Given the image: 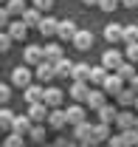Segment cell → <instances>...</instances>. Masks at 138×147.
Returning a JSON list of instances; mask_svg holds the SVG:
<instances>
[{"mask_svg":"<svg viewBox=\"0 0 138 147\" xmlns=\"http://www.w3.org/2000/svg\"><path fill=\"white\" fill-rule=\"evenodd\" d=\"M127 62V57H124V51H116V48H107L102 54V65L107 68V71H119L121 65Z\"/></svg>","mask_w":138,"mask_h":147,"instance_id":"6da1fadb","label":"cell"},{"mask_svg":"<svg viewBox=\"0 0 138 147\" xmlns=\"http://www.w3.org/2000/svg\"><path fill=\"white\" fill-rule=\"evenodd\" d=\"M102 142H110V125H93V144H102Z\"/></svg>","mask_w":138,"mask_h":147,"instance_id":"d4e9b609","label":"cell"},{"mask_svg":"<svg viewBox=\"0 0 138 147\" xmlns=\"http://www.w3.org/2000/svg\"><path fill=\"white\" fill-rule=\"evenodd\" d=\"M6 31L14 37V40H25V34H28V26H25V20L20 17V20H14V23L6 28Z\"/></svg>","mask_w":138,"mask_h":147,"instance_id":"7402d4cb","label":"cell"},{"mask_svg":"<svg viewBox=\"0 0 138 147\" xmlns=\"http://www.w3.org/2000/svg\"><path fill=\"white\" fill-rule=\"evenodd\" d=\"M31 76H34V74L28 71V65H17V68L11 71V85H17V88H28V85H31Z\"/></svg>","mask_w":138,"mask_h":147,"instance_id":"5b68a950","label":"cell"},{"mask_svg":"<svg viewBox=\"0 0 138 147\" xmlns=\"http://www.w3.org/2000/svg\"><path fill=\"white\" fill-rule=\"evenodd\" d=\"M23 62H25V65H40V62H45V48H42V45H25Z\"/></svg>","mask_w":138,"mask_h":147,"instance_id":"3957f363","label":"cell"},{"mask_svg":"<svg viewBox=\"0 0 138 147\" xmlns=\"http://www.w3.org/2000/svg\"><path fill=\"white\" fill-rule=\"evenodd\" d=\"M68 125V113L62 108H54L51 113H48V127H54V130H62Z\"/></svg>","mask_w":138,"mask_h":147,"instance_id":"30bf717a","label":"cell"},{"mask_svg":"<svg viewBox=\"0 0 138 147\" xmlns=\"http://www.w3.org/2000/svg\"><path fill=\"white\" fill-rule=\"evenodd\" d=\"M135 110H138V99H135Z\"/></svg>","mask_w":138,"mask_h":147,"instance_id":"bcb514c9","label":"cell"},{"mask_svg":"<svg viewBox=\"0 0 138 147\" xmlns=\"http://www.w3.org/2000/svg\"><path fill=\"white\" fill-rule=\"evenodd\" d=\"M107 105V91L104 88H90V96H87V108H93V110H99Z\"/></svg>","mask_w":138,"mask_h":147,"instance_id":"9c48e42d","label":"cell"},{"mask_svg":"<svg viewBox=\"0 0 138 147\" xmlns=\"http://www.w3.org/2000/svg\"><path fill=\"white\" fill-rule=\"evenodd\" d=\"M79 147H87V144H79Z\"/></svg>","mask_w":138,"mask_h":147,"instance_id":"c3c4849f","label":"cell"},{"mask_svg":"<svg viewBox=\"0 0 138 147\" xmlns=\"http://www.w3.org/2000/svg\"><path fill=\"white\" fill-rule=\"evenodd\" d=\"M68 96H73V102H87V96H90V88H87V82H73L70 85V93Z\"/></svg>","mask_w":138,"mask_h":147,"instance_id":"9a60e30c","label":"cell"},{"mask_svg":"<svg viewBox=\"0 0 138 147\" xmlns=\"http://www.w3.org/2000/svg\"><path fill=\"white\" fill-rule=\"evenodd\" d=\"M34 76L40 79V85H42V82H51L54 76H56V68H54V62H48V59H45V62H40Z\"/></svg>","mask_w":138,"mask_h":147,"instance_id":"7c38bea8","label":"cell"},{"mask_svg":"<svg viewBox=\"0 0 138 147\" xmlns=\"http://www.w3.org/2000/svg\"><path fill=\"white\" fill-rule=\"evenodd\" d=\"M65 113H68V125H82V122H85V108H82L79 102H76V105H68Z\"/></svg>","mask_w":138,"mask_h":147,"instance_id":"ac0fdd59","label":"cell"},{"mask_svg":"<svg viewBox=\"0 0 138 147\" xmlns=\"http://www.w3.org/2000/svg\"><path fill=\"white\" fill-rule=\"evenodd\" d=\"M73 45H76L79 51H87V48L93 45V34H90L87 28H79V31H76V37H73Z\"/></svg>","mask_w":138,"mask_h":147,"instance_id":"e0dca14e","label":"cell"},{"mask_svg":"<svg viewBox=\"0 0 138 147\" xmlns=\"http://www.w3.org/2000/svg\"><path fill=\"white\" fill-rule=\"evenodd\" d=\"M119 99L121 108H135V99H138V91H133V88H124V91L116 96Z\"/></svg>","mask_w":138,"mask_h":147,"instance_id":"cb8c5ba5","label":"cell"},{"mask_svg":"<svg viewBox=\"0 0 138 147\" xmlns=\"http://www.w3.org/2000/svg\"><path fill=\"white\" fill-rule=\"evenodd\" d=\"M73 142H79V144H87L93 147V125L90 122H82V125H73Z\"/></svg>","mask_w":138,"mask_h":147,"instance_id":"7a4b0ae2","label":"cell"},{"mask_svg":"<svg viewBox=\"0 0 138 147\" xmlns=\"http://www.w3.org/2000/svg\"><path fill=\"white\" fill-rule=\"evenodd\" d=\"M45 59H48V62H59V59H65V57H62V45H59V42L45 45Z\"/></svg>","mask_w":138,"mask_h":147,"instance_id":"4316f807","label":"cell"},{"mask_svg":"<svg viewBox=\"0 0 138 147\" xmlns=\"http://www.w3.org/2000/svg\"><path fill=\"white\" fill-rule=\"evenodd\" d=\"M135 122H138V116L133 113V110H119L116 125L121 127V133H124V130H135Z\"/></svg>","mask_w":138,"mask_h":147,"instance_id":"8fae6325","label":"cell"},{"mask_svg":"<svg viewBox=\"0 0 138 147\" xmlns=\"http://www.w3.org/2000/svg\"><path fill=\"white\" fill-rule=\"evenodd\" d=\"M11 17H14V14L3 6V9H0V28H9V26H11Z\"/></svg>","mask_w":138,"mask_h":147,"instance_id":"8d00e7d4","label":"cell"},{"mask_svg":"<svg viewBox=\"0 0 138 147\" xmlns=\"http://www.w3.org/2000/svg\"><path fill=\"white\" fill-rule=\"evenodd\" d=\"M48 108H62V102H65V93H62V88H54V85H48L45 88V99H42Z\"/></svg>","mask_w":138,"mask_h":147,"instance_id":"8992f818","label":"cell"},{"mask_svg":"<svg viewBox=\"0 0 138 147\" xmlns=\"http://www.w3.org/2000/svg\"><path fill=\"white\" fill-rule=\"evenodd\" d=\"M14 119H17V116H14V113H11L9 108H3V110H0V127H3V130H11Z\"/></svg>","mask_w":138,"mask_h":147,"instance_id":"f546056e","label":"cell"},{"mask_svg":"<svg viewBox=\"0 0 138 147\" xmlns=\"http://www.w3.org/2000/svg\"><path fill=\"white\" fill-rule=\"evenodd\" d=\"M3 3H9V0H3Z\"/></svg>","mask_w":138,"mask_h":147,"instance_id":"f907efd6","label":"cell"},{"mask_svg":"<svg viewBox=\"0 0 138 147\" xmlns=\"http://www.w3.org/2000/svg\"><path fill=\"white\" fill-rule=\"evenodd\" d=\"M28 139H31L34 144H42V142H45V127H42V125H34L31 133H28Z\"/></svg>","mask_w":138,"mask_h":147,"instance_id":"d6a6232c","label":"cell"},{"mask_svg":"<svg viewBox=\"0 0 138 147\" xmlns=\"http://www.w3.org/2000/svg\"><path fill=\"white\" fill-rule=\"evenodd\" d=\"M104 40H107L110 45L124 42V26H119V23H107V26H104Z\"/></svg>","mask_w":138,"mask_h":147,"instance_id":"52a82bcc","label":"cell"},{"mask_svg":"<svg viewBox=\"0 0 138 147\" xmlns=\"http://www.w3.org/2000/svg\"><path fill=\"white\" fill-rule=\"evenodd\" d=\"M73 65H76V62H70V59H59V62H54L56 76H73Z\"/></svg>","mask_w":138,"mask_h":147,"instance_id":"f1b7e54d","label":"cell"},{"mask_svg":"<svg viewBox=\"0 0 138 147\" xmlns=\"http://www.w3.org/2000/svg\"><path fill=\"white\" fill-rule=\"evenodd\" d=\"M11 42H14V37L9 34V31H3V34H0V51H3V54H6V51H9V48H11Z\"/></svg>","mask_w":138,"mask_h":147,"instance_id":"74e56055","label":"cell"},{"mask_svg":"<svg viewBox=\"0 0 138 147\" xmlns=\"http://www.w3.org/2000/svg\"><path fill=\"white\" fill-rule=\"evenodd\" d=\"M116 74H119L124 82H130V79H133V76H135L138 71H135V65H133V62H124V65H121V68H119Z\"/></svg>","mask_w":138,"mask_h":147,"instance_id":"1f68e13d","label":"cell"},{"mask_svg":"<svg viewBox=\"0 0 138 147\" xmlns=\"http://www.w3.org/2000/svg\"><path fill=\"white\" fill-rule=\"evenodd\" d=\"M124 42H138V26H124Z\"/></svg>","mask_w":138,"mask_h":147,"instance_id":"d590c367","label":"cell"},{"mask_svg":"<svg viewBox=\"0 0 138 147\" xmlns=\"http://www.w3.org/2000/svg\"><path fill=\"white\" fill-rule=\"evenodd\" d=\"M121 6H127V9H135V6H138V0H121Z\"/></svg>","mask_w":138,"mask_h":147,"instance_id":"7bdbcfd3","label":"cell"},{"mask_svg":"<svg viewBox=\"0 0 138 147\" xmlns=\"http://www.w3.org/2000/svg\"><path fill=\"white\" fill-rule=\"evenodd\" d=\"M23 144H25V136L23 133H9V139H6L3 147H23Z\"/></svg>","mask_w":138,"mask_h":147,"instance_id":"836d02e7","label":"cell"},{"mask_svg":"<svg viewBox=\"0 0 138 147\" xmlns=\"http://www.w3.org/2000/svg\"><path fill=\"white\" fill-rule=\"evenodd\" d=\"M34 9H40V11H51L54 0H34Z\"/></svg>","mask_w":138,"mask_h":147,"instance_id":"ab89813d","label":"cell"},{"mask_svg":"<svg viewBox=\"0 0 138 147\" xmlns=\"http://www.w3.org/2000/svg\"><path fill=\"white\" fill-rule=\"evenodd\" d=\"M90 71H93V68H90L87 62H76V65H73V76H70V79H73V82H87V79H90Z\"/></svg>","mask_w":138,"mask_h":147,"instance_id":"603a6c76","label":"cell"},{"mask_svg":"<svg viewBox=\"0 0 138 147\" xmlns=\"http://www.w3.org/2000/svg\"><path fill=\"white\" fill-rule=\"evenodd\" d=\"M110 147H135L133 130H124V133H119V136H110Z\"/></svg>","mask_w":138,"mask_h":147,"instance_id":"d6986e66","label":"cell"},{"mask_svg":"<svg viewBox=\"0 0 138 147\" xmlns=\"http://www.w3.org/2000/svg\"><path fill=\"white\" fill-rule=\"evenodd\" d=\"M23 20H25V26H28V28H40V23H42V11L34 9V6H28V9H25V14H23Z\"/></svg>","mask_w":138,"mask_h":147,"instance_id":"ffe728a7","label":"cell"},{"mask_svg":"<svg viewBox=\"0 0 138 147\" xmlns=\"http://www.w3.org/2000/svg\"><path fill=\"white\" fill-rule=\"evenodd\" d=\"M124 57H127V62H138V42H127V48H124Z\"/></svg>","mask_w":138,"mask_h":147,"instance_id":"e575fe53","label":"cell"},{"mask_svg":"<svg viewBox=\"0 0 138 147\" xmlns=\"http://www.w3.org/2000/svg\"><path fill=\"white\" fill-rule=\"evenodd\" d=\"M76 31H79V28H76L73 20H59V31H56V37H59V40H73Z\"/></svg>","mask_w":138,"mask_h":147,"instance_id":"2e32d148","label":"cell"},{"mask_svg":"<svg viewBox=\"0 0 138 147\" xmlns=\"http://www.w3.org/2000/svg\"><path fill=\"white\" fill-rule=\"evenodd\" d=\"M9 99H11V85H0V102L6 105Z\"/></svg>","mask_w":138,"mask_h":147,"instance_id":"60d3db41","label":"cell"},{"mask_svg":"<svg viewBox=\"0 0 138 147\" xmlns=\"http://www.w3.org/2000/svg\"><path fill=\"white\" fill-rule=\"evenodd\" d=\"M31 127H34V119L25 113V116H17V119H14L11 133H23V136H28V133H31Z\"/></svg>","mask_w":138,"mask_h":147,"instance_id":"5bb4252c","label":"cell"},{"mask_svg":"<svg viewBox=\"0 0 138 147\" xmlns=\"http://www.w3.org/2000/svg\"><path fill=\"white\" fill-rule=\"evenodd\" d=\"M87 6H99V3H102V0H85Z\"/></svg>","mask_w":138,"mask_h":147,"instance_id":"f6af8a7d","label":"cell"},{"mask_svg":"<svg viewBox=\"0 0 138 147\" xmlns=\"http://www.w3.org/2000/svg\"><path fill=\"white\" fill-rule=\"evenodd\" d=\"M6 9H9L11 14H20V17H23V14H25V9H28V3H25V0H9V3H6Z\"/></svg>","mask_w":138,"mask_h":147,"instance_id":"4dcf8cb0","label":"cell"},{"mask_svg":"<svg viewBox=\"0 0 138 147\" xmlns=\"http://www.w3.org/2000/svg\"><path fill=\"white\" fill-rule=\"evenodd\" d=\"M130 88H133V91H138V74L133 76V79H130Z\"/></svg>","mask_w":138,"mask_h":147,"instance_id":"ee69618b","label":"cell"},{"mask_svg":"<svg viewBox=\"0 0 138 147\" xmlns=\"http://www.w3.org/2000/svg\"><path fill=\"white\" fill-rule=\"evenodd\" d=\"M96 113H99V122H104V125H110V122L119 119V110L113 108V105H104V108H99Z\"/></svg>","mask_w":138,"mask_h":147,"instance_id":"484cf974","label":"cell"},{"mask_svg":"<svg viewBox=\"0 0 138 147\" xmlns=\"http://www.w3.org/2000/svg\"><path fill=\"white\" fill-rule=\"evenodd\" d=\"M119 6H121V0H102V3H99L102 11H116Z\"/></svg>","mask_w":138,"mask_h":147,"instance_id":"f35d334b","label":"cell"},{"mask_svg":"<svg viewBox=\"0 0 138 147\" xmlns=\"http://www.w3.org/2000/svg\"><path fill=\"white\" fill-rule=\"evenodd\" d=\"M104 91H107V96H119L121 91H124V79H121L116 71H110L107 74V79H104V85H102Z\"/></svg>","mask_w":138,"mask_h":147,"instance_id":"277c9868","label":"cell"},{"mask_svg":"<svg viewBox=\"0 0 138 147\" xmlns=\"http://www.w3.org/2000/svg\"><path fill=\"white\" fill-rule=\"evenodd\" d=\"M56 147H79V144H73V142H65V139H59V142H56Z\"/></svg>","mask_w":138,"mask_h":147,"instance_id":"b9f144b4","label":"cell"},{"mask_svg":"<svg viewBox=\"0 0 138 147\" xmlns=\"http://www.w3.org/2000/svg\"><path fill=\"white\" fill-rule=\"evenodd\" d=\"M23 99H25L28 105H37V102L45 99V88H42V85H28V88H23Z\"/></svg>","mask_w":138,"mask_h":147,"instance_id":"ba28073f","label":"cell"},{"mask_svg":"<svg viewBox=\"0 0 138 147\" xmlns=\"http://www.w3.org/2000/svg\"><path fill=\"white\" fill-rule=\"evenodd\" d=\"M48 113H51V108H48L45 102H37V105H28V116L34 119V125L45 122V119H48Z\"/></svg>","mask_w":138,"mask_h":147,"instance_id":"4fadbf2b","label":"cell"},{"mask_svg":"<svg viewBox=\"0 0 138 147\" xmlns=\"http://www.w3.org/2000/svg\"><path fill=\"white\" fill-rule=\"evenodd\" d=\"M135 130H138V122H135Z\"/></svg>","mask_w":138,"mask_h":147,"instance_id":"681fc988","label":"cell"},{"mask_svg":"<svg viewBox=\"0 0 138 147\" xmlns=\"http://www.w3.org/2000/svg\"><path fill=\"white\" fill-rule=\"evenodd\" d=\"M59 31V20L56 17H42V23H40V34L42 37H54Z\"/></svg>","mask_w":138,"mask_h":147,"instance_id":"44dd1931","label":"cell"},{"mask_svg":"<svg viewBox=\"0 0 138 147\" xmlns=\"http://www.w3.org/2000/svg\"><path fill=\"white\" fill-rule=\"evenodd\" d=\"M45 147H56V144H45Z\"/></svg>","mask_w":138,"mask_h":147,"instance_id":"7dc6e473","label":"cell"},{"mask_svg":"<svg viewBox=\"0 0 138 147\" xmlns=\"http://www.w3.org/2000/svg\"><path fill=\"white\" fill-rule=\"evenodd\" d=\"M107 68L104 65H93V71H90V79L87 82H93V85H104V79H107Z\"/></svg>","mask_w":138,"mask_h":147,"instance_id":"83f0119b","label":"cell"}]
</instances>
